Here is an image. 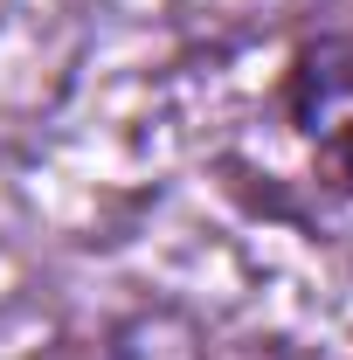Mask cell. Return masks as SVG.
I'll list each match as a JSON object with an SVG mask.
<instances>
[{
    "mask_svg": "<svg viewBox=\"0 0 353 360\" xmlns=\"http://www.w3.org/2000/svg\"><path fill=\"white\" fill-rule=\"evenodd\" d=\"M277 118L312 153V174L353 201V28H312L277 70Z\"/></svg>",
    "mask_w": 353,
    "mask_h": 360,
    "instance_id": "cell-1",
    "label": "cell"
}]
</instances>
